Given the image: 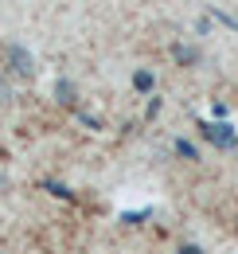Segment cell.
I'll return each instance as SVG.
<instances>
[{
    "instance_id": "1",
    "label": "cell",
    "mask_w": 238,
    "mask_h": 254,
    "mask_svg": "<svg viewBox=\"0 0 238 254\" xmlns=\"http://www.w3.org/2000/svg\"><path fill=\"white\" fill-rule=\"evenodd\" d=\"M203 129V137H207L211 145H219V149H238V133L227 122H199Z\"/></svg>"
},
{
    "instance_id": "2",
    "label": "cell",
    "mask_w": 238,
    "mask_h": 254,
    "mask_svg": "<svg viewBox=\"0 0 238 254\" xmlns=\"http://www.w3.org/2000/svg\"><path fill=\"white\" fill-rule=\"evenodd\" d=\"M4 55H8V63H12V70H16V74H24V78H31V74H35V59H31L28 47L8 43V47H4Z\"/></svg>"
},
{
    "instance_id": "3",
    "label": "cell",
    "mask_w": 238,
    "mask_h": 254,
    "mask_svg": "<svg viewBox=\"0 0 238 254\" xmlns=\"http://www.w3.org/2000/svg\"><path fill=\"white\" fill-rule=\"evenodd\" d=\"M133 86H137L141 94H149L152 86H156V78H152V70H137V74H133Z\"/></svg>"
},
{
    "instance_id": "4",
    "label": "cell",
    "mask_w": 238,
    "mask_h": 254,
    "mask_svg": "<svg viewBox=\"0 0 238 254\" xmlns=\"http://www.w3.org/2000/svg\"><path fill=\"white\" fill-rule=\"evenodd\" d=\"M176 153H179V157H183V160H199V149H195L191 141H183V137H179V141H176Z\"/></svg>"
},
{
    "instance_id": "5",
    "label": "cell",
    "mask_w": 238,
    "mask_h": 254,
    "mask_svg": "<svg viewBox=\"0 0 238 254\" xmlns=\"http://www.w3.org/2000/svg\"><path fill=\"white\" fill-rule=\"evenodd\" d=\"M55 98H59V102H74V86H70L66 78H62V82H55Z\"/></svg>"
},
{
    "instance_id": "6",
    "label": "cell",
    "mask_w": 238,
    "mask_h": 254,
    "mask_svg": "<svg viewBox=\"0 0 238 254\" xmlns=\"http://www.w3.org/2000/svg\"><path fill=\"white\" fill-rule=\"evenodd\" d=\"M176 59H179V63H195V59H199V55H195V51H191V47H176Z\"/></svg>"
},
{
    "instance_id": "7",
    "label": "cell",
    "mask_w": 238,
    "mask_h": 254,
    "mask_svg": "<svg viewBox=\"0 0 238 254\" xmlns=\"http://www.w3.org/2000/svg\"><path fill=\"white\" fill-rule=\"evenodd\" d=\"M211 114H215L219 122H227V106H223V102H215V106H211Z\"/></svg>"
},
{
    "instance_id": "8",
    "label": "cell",
    "mask_w": 238,
    "mask_h": 254,
    "mask_svg": "<svg viewBox=\"0 0 238 254\" xmlns=\"http://www.w3.org/2000/svg\"><path fill=\"white\" fill-rule=\"evenodd\" d=\"M0 102H8V82L0 78Z\"/></svg>"
},
{
    "instance_id": "9",
    "label": "cell",
    "mask_w": 238,
    "mask_h": 254,
    "mask_svg": "<svg viewBox=\"0 0 238 254\" xmlns=\"http://www.w3.org/2000/svg\"><path fill=\"white\" fill-rule=\"evenodd\" d=\"M179 254H203L199 247H179Z\"/></svg>"
}]
</instances>
